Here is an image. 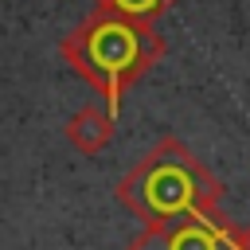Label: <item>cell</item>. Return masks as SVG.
Here are the masks:
<instances>
[{"instance_id": "6da1fadb", "label": "cell", "mask_w": 250, "mask_h": 250, "mask_svg": "<svg viewBox=\"0 0 250 250\" xmlns=\"http://www.w3.org/2000/svg\"><path fill=\"white\" fill-rule=\"evenodd\" d=\"M59 55L86 86L105 98V109L117 117L121 98L168 55V43L148 20L94 8L78 27L59 39Z\"/></svg>"}, {"instance_id": "7a4b0ae2", "label": "cell", "mask_w": 250, "mask_h": 250, "mask_svg": "<svg viewBox=\"0 0 250 250\" xmlns=\"http://www.w3.org/2000/svg\"><path fill=\"white\" fill-rule=\"evenodd\" d=\"M117 203L141 223H172L188 215H223V184L215 172L180 141L160 137L113 188Z\"/></svg>"}, {"instance_id": "3957f363", "label": "cell", "mask_w": 250, "mask_h": 250, "mask_svg": "<svg viewBox=\"0 0 250 250\" xmlns=\"http://www.w3.org/2000/svg\"><path fill=\"white\" fill-rule=\"evenodd\" d=\"M125 250H238L227 215H188L172 223H145Z\"/></svg>"}, {"instance_id": "277c9868", "label": "cell", "mask_w": 250, "mask_h": 250, "mask_svg": "<svg viewBox=\"0 0 250 250\" xmlns=\"http://www.w3.org/2000/svg\"><path fill=\"white\" fill-rule=\"evenodd\" d=\"M113 129H117V117H113L109 109L86 102V105L66 121L62 133H66V141H70L74 152H82V156H98V152L113 141Z\"/></svg>"}, {"instance_id": "5b68a950", "label": "cell", "mask_w": 250, "mask_h": 250, "mask_svg": "<svg viewBox=\"0 0 250 250\" xmlns=\"http://www.w3.org/2000/svg\"><path fill=\"white\" fill-rule=\"evenodd\" d=\"M94 8L102 12H117V16H129V20H148L156 23L168 8H176L180 0H90Z\"/></svg>"}, {"instance_id": "8992f818", "label": "cell", "mask_w": 250, "mask_h": 250, "mask_svg": "<svg viewBox=\"0 0 250 250\" xmlns=\"http://www.w3.org/2000/svg\"><path fill=\"white\" fill-rule=\"evenodd\" d=\"M234 246L238 250H250V223L246 227H234Z\"/></svg>"}]
</instances>
